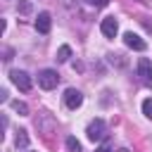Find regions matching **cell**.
Listing matches in <instances>:
<instances>
[{
    "label": "cell",
    "instance_id": "6da1fadb",
    "mask_svg": "<svg viewBox=\"0 0 152 152\" xmlns=\"http://www.w3.org/2000/svg\"><path fill=\"white\" fill-rule=\"evenodd\" d=\"M57 83H59V74H57L55 69H43V71L38 74V86H40L43 90H52Z\"/></svg>",
    "mask_w": 152,
    "mask_h": 152
},
{
    "label": "cell",
    "instance_id": "7a4b0ae2",
    "mask_svg": "<svg viewBox=\"0 0 152 152\" xmlns=\"http://www.w3.org/2000/svg\"><path fill=\"white\" fill-rule=\"evenodd\" d=\"M86 135H88L90 142L102 140V138H104V121H102V119H93V121L88 124V128H86Z\"/></svg>",
    "mask_w": 152,
    "mask_h": 152
},
{
    "label": "cell",
    "instance_id": "3957f363",
    "mask_svg": "<svg viewBox=\"0 0 152 152\" xmlns=\"http://www.w3.org/2000/svg\"><path fill=\"white\" fill-rule=\"evenodd\" d=\"M138 76H140V81L147 88H152V62L147 57H140L138 59Z\"/></svg>",
    "mask_w": 152,
    "mask_h": 152
},
{
    "label": "cell",
    "instance_id": "277c9868",
    "mask_svg": "<svg viewBox=\"0 0 152 152\" xmlns=\"http://www.w3.org/2000/svg\"><path fill=\"white\" fill-rule=\"evenodd\" d=\"M10 78H12V83H14L21 93H28V90H31V78H28L26 71H17V69H14V71L10 74Z\"/></svg>",
    "mask_w": 152,
    "mask_h": 152
},
{
    "label": "cell",
    "instance_id": "5b68a950",
    "mask_svg": "<svg viewBox=\"0 0 152 152\" xmlns=\"http://www.w3.org/2000/svg\"><path fill=\"white\" fill-rule=\"evenodd\" d=\"M124 43H126L131 50H138V52H142V50L147 48V43H145L138 33H133V31H126V33H124Z\"/></svg>",
    "mask_w": 152,
    "mask_h": 152
},
{
    "label": "cell",
    "instance_id": "8992f818",
    "mask_svg": "<svg viewBox=\"0 0 152 152\" xmlns=\"http://www.w3.org/2000/svg\"><path fill=\"white\" fill-rule=\"evenodd\" d=\"M81 102H83V95H81V90H76V88H69V90L64 93V104H66L69 109H76V107H81Z\"/></svg>",
    "mask_w": 152,
    "mask_h": 152
},
{
    "label": "cell",
    "instance_id": "52a82bcc",
    "mask_svg": "<svg viewBox=\"0 0 152 152\" xmlns=\"http://www.w3.org/2000/svg\"><path fill=\"white\" fill-rule=\"evenodd\" d=\"M100 31H102V36H107V38H114V36L119 33V24H116V19H114V17H107V19H102V24H100Z\"/></svg>",
    "mask_w": 152,
    "mask_h": 152
},
{
    "label": "cell",
    "instance_id": "ba28073f",
    "mask_svg": "<svg viewBox=\"0 0 152 152\" xmlns=\"http://www.w3.org/2000/svg\"><path fill=\"white\" fill-rule=\"evenodd\" d=\"M50 26H52L50 14H48V12H40V14L36 17V31H38V33H48V31H50Z\"/></svg>",
    "mask_w": 152,
    "mask_h": 152
},
{
    "label": "cell",
    "instance_id": "9c48e42d",
    "mask_svg": "<svg viewBox=\"0 0 152 152\" xmlns=\"http://www.w3.org/2000/svg\"><path fill=\"white\" fill-rule=\"evenodd\" d=\"M71 57V48L69 45H62L59 50H57V62H66Z\"/></svg>",
    "mask_w": 152,
    "mask_h": 152
},
{
    "label": "cell",
    "instance_id": "30bf717a",
    "mask_svg": "<svg viewBox=\"0 0 152 152\" xmlns=\"http://www.w3.org/2000/svg\"><path fill=\"white\" fill-rule=\"evenodd\" d=\"M64 145H66V150H69V152H81V142H78V140H76L74 135H69Z\"/></svg>",
    "mask_w": 152,
    "mask_h": 152
},
{
    "label": "cell",
    "instance_id": "8fae6325",
    "mask_svg": "<svg viewBox=\"0 0 152 152\" xmlns=\"http://www.w3.org/2000/svg\"><path fill=\"white\" fill-rule=\"evenodd\" d=\"M14 142H17V147H26V145H28V135H26V131H24V128H19V133H17V140H14Z\"/></svg>",
    "mask_w": 152,
    "mask_h": 152
},
{
    "label": "cell",
    "instance_id": "7c38bea8",
    "mask_svg": "<svg viewBox=\"0 0 152 152\" xmlns=\"http://www.w3.org/2000/svg\"><path fill=\"white\" fill-rule=\"evenodd\" d=\"M142 114H145L147 119H152V97H147V100L142 102Z\"/></svg>",
    "mask_w": 152,
    "mask_h": 152
},
{
    "label": "cell",
    "instance_id": "4fadbf2b",
    "mask_svg": "<svg viewBox=\"0 0 152 152\" xmlns=\"http://www.w3.org/2000/svg\"><path fill=\"white\" fill-rule=\"evenodd\" d=\"M12 107H14L19 114H28V107H26L24 102H19V100H17V102H12Z\"/></svg>",
    "mask_w": 152,
    "mask_h": 152
},
{
    "label": "cell",
    "instance_id": "5bb4252c",
    "mask_svg": "<svg viewBox=\"0 0 152 152\" xmlns=\"http://www.w3.org/2000/svg\"><path fill=\"white\" fill-rule=\"evenodd\" d=\"M90 5H95V7H107L109 5V0H88Z\"/></svg>",
    "mask_w": 152,
    "mask_h": 152
},
{
    "label": "cell",
    "instance_id": "9a60e30c",
    "mask_svg": "<svg viewBox=\"0 0 152 152\" xmlns=\"http://www.w3.org/2000/svg\"><path fill=\"white\" fill-rule=\"evenodd\" d=\"M19 10H21V12L26 14V12H31V5H28L26 0H21V2H19Z\"/></svg>",
    "mask_w": 152,
    "mask_h": 152
},
{
    "label": "cell",
    "instance_id": "2e32d148",
    "mask_svg": "<svg viewBox=\"0 0 152 152\" xmlns=\"http://www.w3.org/2000/svg\"><path fill=\"white\" fill-rule=\"evenodd\" d=\"M95 152H112V150H109V145H107V142H104V145H102V147H100V150H95Z\"/></svg>",
    "mask_w": 152,
    "mask_h": 152
},
{
    "label": "cell",
    "instance_id": "e0dca14e",
    "mask_svg": "<svg viewBox=\"0 0 152 152\" xmlns=\"http://www.w3.org/2000/svg\"><path fill=\"white\" fill-rule=\"evenodd\" d=\"M119 152H128V150H119Z\"/></svg>",
    "mask_w": 152,
    "mask_h": 152
}]
</instances>
